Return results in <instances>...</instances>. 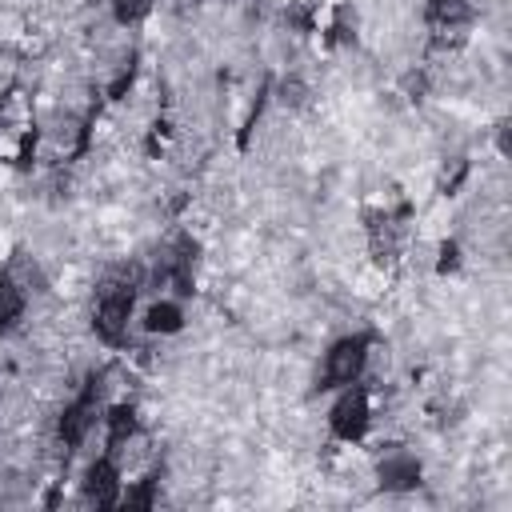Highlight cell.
Instances as JSON below:
<instances>
[{"instance_id":"1","label":"cell","mask_w":512,"mask_h":512,"mask_svg":"<svg viewBox=\"0 0 512 512\" xmlns=\"http://www.w3.org/2000/svg\"><path fill=\"white\" fill-rule=\"evenodd\" d=\"M132 308H136V284H132V280L104 284V288H100V300H96V312H92V332H96L104 344H112V348L124 344V340H128Z\"/></svg>"},{"instance_id":"3","label":"cell","mask_w":512,"mask_h":512,"mask_svg":"<svg viewBox=\"0 0 512 512\" xmlns=\"http://www.w3.org/2000/svg\"><path fill=\"white\" fill-rule=\"evenodd\" d=\"M368 356H372V336H368V332L340 336V340L324 352L320 388H344V384L360 380V376H364V368H368Z\"/></svg>"},{"instance_id":"6","label":"cell","mask_w":512,"mask_h":512,"mask_svg":"<svg viewBox=\"0 0 512 512\" xmlns=\"http://www.w3.org/2000/svg\"><path fill=\"white\" fill-rule=\"evenodd\" d=\"M380 488H388V492H408V488H416L420 484V460L412 456V452H388L384 460H380Z\"/></svg>"},{"instance_id":"5","label":"cell","mask_w":512,"mask_h":512,"mask_svg":"<svg viewBox=\"0 0 512 512\" xmlns=\"http://www.w3.org/2000/svg\"><path fill=\"white\" fill-rule=\"evenodd\" d=\"M96 384H88L68 408H64V416H60V424H56V432H60V440L68 444V448H76L88 432H92V424H96Z\"/></svg>"},{"instance_id":"10","label":"cell","mask_w":512,"mask_h":512,"mask_svg":"<svg viewBox=\"0 0 512 512\" xmlns=\"http://www.w3.org/2000/svg\"><path fill=\"white\" fill-rule=\"evenodd\" d=\"M152 4H156V0H112V16H116L120 24H140V20L152 12Z\"/></svg>"},{"instance_id":"2","label":"cell","mask_w":512,"mask_h":512,"mask_svg":"<svg viewBox=\"0 0 512 512\" xmlns=\"http://www.w3.org/2000/svg\"><path fill=\"white\" fill-rule=\"evenodd\" d=\"M328 428L344 444H360L368 436V428H372V396H368V388L360 380L340 388V396L328 408Z\"/></svg>"},{"instance_id":"9","label":"cell","mask_w":512,"mask_h":512,"mask_svg":"<svg viewBox=\"0 0 512 512\" xmlns=\"http://www.w3.org/2000/svg\"><path fill=\"white\" fill-rule=\"evenodd\" d=\"M104 428H108V456H116L132 436H136V412L132 408H124V404H116V408H108V416H104Z\"/></svg>"},{"instance_id":"7","label":"cell","mask_w":512,"mask_h":512,"mask_svg":"<svg viewBox=\"0 0 512 512\" xmlns=\"http://www.w3.org/2000/svg\"><path fill=\"white\" fill-rule=\"evenodd\" d=\"M140 324H144V332H152V336H176V332L184 328V308H180V300L160 296V300H152V304L144 308Z\"/></svg>"},{"instance_id":"8","label":"cell","mask_w":512,"mask_h":512,"mask_svg":"<svg viewBox=\"0 0 512 512\" xmlns=\"http://www.w3.org/2000/svg\"><path fill=\"white\" fill-rule=\"evenodd\" d=\"M24 308H28L24 284H20L12 272H0V336H4V332H12V328L20 324Z\"/></svg>"},{"instance_id":"11","label":"cell","mask_w":512,"mask_h":512,"mask_svg":"<svg viewBox=\"0 0 512 512\" xmlns=\"http://www.w3.org/2000/svg\"><path fill=\"white\" fill-rule=\"evenodd\" d=\"M456 268H460V244H456V240H444V244H440L436 272H456Z\"/></svg>"},{"instance_id":"4","label":"cell","mask_w":512,"mask_h":512,"mask_svg":"<svg viewBox=\"0 0 512 512\" xmlns=\"http://www.w3.org/2000/svg\"><path fill=\"white\" fill-rule=\"evenodd\" d=\"M120 492H124V476H120V464L116 456H96L84 472V496L96 504V508H116L120 504Z\"/></svg>"}]
</instances>
